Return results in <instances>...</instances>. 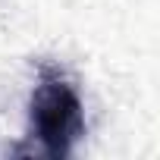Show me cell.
Returning a JSON list of instances; mask_svg holds the SVG:
<instances>
[{
	"instance_id": "obj_1",
	"label": "cell",
	"mask_w": 160,
	"mask_h": 160,
	"mask_svg": "<svg viewBox=\"0 0 160 160\" xmlns=\"http://www.w3.org/2000/svg\"><path fill=\"white\" fill-rule=\"evenodd\" d=\"M82 129L85 116L75 88L63 75H41L32 94V135L41 141V148L53 157H63L78 141Z\"/></svg>"
}]
</instances>
